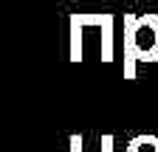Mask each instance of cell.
I'll list each match as a JSON object with an SVG mask.
<instances>
[{
	"mask_svg": "<svg viewBox=\"0 0 158 152\" xmlns=\"http://www.w3.org/2000/svg\"><path fill=\"white\" fill-rule=\"evenodd\" d=\"M127 23H130V34H127L130 54L144 62H155L158 59V14H147L141 20L127 17Z\"/></svg>",
	"mask_w": 158,
	"mask_h": 152,
	"instance_id": "cell-1",
	"label": "cell"
},
{
	"mask_svg": "<svg viewBox=\"0 0 158 152\" xmlns=\"http://www.w3.org/2000/svg\"><path fill=\"white\" fill-rule=\"evenodd\" d=\"M130 152H158V138H138Z\"/></svg>",
	"mask_w": 158,
	"mask_h": 152,
	"instance_id": "cell-2",
	"label": "cell"
}]
</instances>
